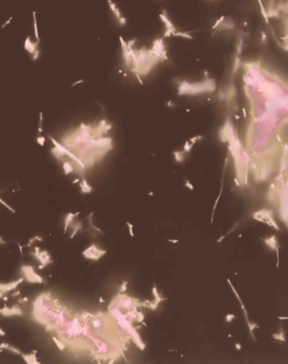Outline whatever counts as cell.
<instances>
[{"label": "cell", "instance_id": "6da1fadb", "mask_svg": "<svg viewBox=\"0 0 288 364\" xmlns=\"http://www.w3.org/2000/svg\"><path fill=\"white\" fill-rule=\"evenodd\" d=\"M110 129L111 124L106 120L94 124L81 123L63 136L60 143L75 154L86 169H90L112 150V138L108 136Z\"/></svg>", "mask_w": 288, "mask_h": 364}, {"label": "cell", "instance_id": "7a4b0ae2", "mask_svg": "<svg viewBox=\"0 0 288 364\" xmlns=\"http://www.w3.org/2000/svg\"><path fill=\"white\" fill-rule=\"evenodd\" d=\"M55 300H56V298H53L51 293H49V291L42 293L37 296L32 304L33 319L37 321L39 324L45 326L46 320L48 318L50 311L55 304Z\"/></svg>", "mask_w": 288, "mask_h": 364}, {"label": "cell", "instance_id": "3957f363", "mask_svg": "<svg viewBox=\"0 0 288 364\" xmlns=\"http://www.w3.org/2000/svg\"><path fill=\"white\" fill-rule=\"evenodd\" d=\"M110 305H115L118 309H125L128 311V310L138 307L139 302L138 300H136L134 298H131L129 296L125 295V293H118L113 298V300L111 301Z\"/></svg>", "mask_w": 288, "mask_h": 364}, {"label": "cell", "instance_id": "277c9868", "mask_svg": "<svg viewBox=\"0 0 288 364\" xmlns=\"http://www.w3.org/2000/svg\"><path fill=\"white\" fill-rule=\"evenodd\" d=\"M21 272L25 280L29 283H45V280L37 272L34 271V268L31 265H21Z\"/></svg>", "mask_w": 288, "mask_h": 364}, {"label": "cell", "instance_id": "5b68a950", "mask_svg": "<svg viewBox=\"0 0 288 364\" xmlns=\"http://www.w3.org/2000/svg\"><path fill=\"white\" fill-rule=\"evenodd\" d=\"M107 253V251L102 249V248H99L96 245V243H92L90 247H88L85 249L83 252H82V256L86 259H90V261H93V262H96L98 259H100L104 256L106 255Z\"/></svg>", "mask_w": 288, "mask_h": 364}, {"label": "cell", "instance_id": "8992f818", "mask_svg": "<svg viewBox=\"0 0 288 364\" xmlns=\"http://www.w3.org/2000/svg\"><path fill=\"white\" fill-rule=\"evenodd\" d=\"M272 215H273L272 211L261 209V211H256L255 214L253 215V217H254V219L257 220V221H261V222H264V223H267L268 225L273 227L275 230L279 231L280 229H279L277 224H276L275 221H274V219H273V217H272Z\"/></svg>", "mask_w": 288, "mask_h": 364}, {"label": "cell", "instance_id": "52a82bcc", "mask_svg": "<svg viewBox=\"0 0 288 364\" xmlns=\"http://www.w3.org/2000/svg\"><path fill=\"white\" fill-rule=\"evenodd\" d=\"M30 254L34 256L35 259L41 263V265L39 266V269H43L45 268L47 265L53 263V261H51V257H50V254L48 253V251L46 250H41L39 247H35L34 251L31 252Z\"/></svg>", "mask_w": 288, "mask_h": 364}, {"label": "cell", "instance_id": "ba28073f", "mask_svg": "<svg viewBox=\"0 0 288 364\" xmlns=\"http://www.w3.org/2000/svg\"><path fill=\"white\" fill-rule=\"evenodd\" d=\"M0 315L2 316H23L24 315V312L21 311L19 307H9L7 304H4L3 307L2 309H0Z\"/></svg>", "mask_w": 288, "mask_h": 364}, {"label": "cell", "instance_id": "9c48e42d", "mask_svg": "<svg viewBox=\"0 0 288 364\" xmlns=\"http://www.w3.org/2000/svg\"><path fill=\"white\" fill-rule=\"evenodd\" d=\"M107 3H108V5H109L111 12L114 14V16H115V18H116L118 24L121 25V26L126 25V18L122 15V13H121V11H120L118 8L116 7V4L114 3L112 0H108V1H107Z\"/></svg>", "mask_w": 288, "mask_h": 364}, {"label": "cell", "instance_id": "30bf717a", "mask_svg": "<svg viewBox=\"0 0 288 364\" xmlns=\"http://www.w3.org/2000/svg\"><path fill=\"white\" fill-rule=\"evenodd\" d=\"M25 280V278H19L18 280L16 281H13V282H10V283H0V291H2V293H9V291H14V289H16L18 287V285L21 283H23V281Z\"/></svg>", "mask_w": 288, "mask_h": 364}, {"label": "cell", "instance_id": "8fae6325", "mask_svg": "<svg viewBox=\"0 0 288 364\" xmlns=\"http://www.w3.org/2000/svg\"><path fill=\"white\" fill-rule=\"evenodd\" d=\"M39 44H40V42H37V41L33 42V41L31 40V37H28L26 40H25L24 47H25V49H26V50H27V51L32 56L33 53H37V50H39Z\"/></svg>", "mask_w": 288, "mask_h": 364}, {"label": "cell", "instance_id": "7c38bea8", "mask_svg": "<svg viewBox=\"0 0 288 364\" xmlns=\"http://www.w3.org/2000/svg\"><path fill=\"white\" fill-rule=\"evenodd\" d=\"M79 213H76V214H73V213H69V214L65 216V219H64V234L67 232V230L69 229L71 227V224L74 222V220L75 218L77 217Z\"/></svg>", "mask_w": 288, "mask_h": 364}, {"label": "cell", "instance_id": "4fadbf2b", "mask_svg": "<svg viewBox=\"0 0 288 364\" xmlns=\"http://www.w3.org/2000/svg\"><path fill=\"white\" fill-rule=\"evenodd\" d=\"M80 189H81L82 193H84V194L91 193V192L93 191L92 186H91L89 183H88V181H86L84 177H81V182H80Z\"/></svg>", "mask_w": 288, "mask_h": 364}, {"label": "cell", "instance_id": "5bb4252c", "mask_svg": "<svg viewBox=\"0 0 288 364\" xmlns=\"http://www.w3.org/2000/svg\"><path fill=\"white\" fill-rule=\"evenodd\" d=\"M35 352L37 351H33L31 355H24V353H21V357H23V359L25 360V362H27L28 364H40V362L37 360Z\"/></svg>", "mask_w": 288, "mask_h": 364}, {"label": "cell", "instance_id": "9a60e30c", "mask_svg": "<svg viewBox=\"0 0 288 364\" xmlns=\"http://www.w3.org/2000/svg\"><path fill=\"white\" fill-rule=\"evenodd\" d=\"M0 349H7V350L13 352V353H15V355H21V351L18 349V348L15 347V346H12V345L8 344V343H1V344H0Z\"/></svg>", "mask_w": 288, "mask_h": 364}, {"label": "cell", "instance_id": "2e32d148", "mask_svg": "<svg viewBox=\"0 0 288 364\" xmlns=\"http://www.w3.org/2000/svg\"><path fill=\"white\" fill-rule=\"evenodd\" d=\"M33 18V30H34V37L37 42H40V34H39V29H37V12L32 13Z\"/></svg>", "mask_w": 288, "mask_h": 364}, {"label": "cell", "instance_id": "e0dca14e", "mask_svg": "<svg viewBox=\"0 0 288 364\" xmlns=\"http://www.w3.org/2000/svg\"><path fill=\"white\" fill-rule=\"evenodd\" d=\"M264 241L267 243L269 247L271 248L272 250H276V249H277V241H276L275 236H271V237H269V238L264 239Z\"/></svg>", "mask_w": 288, "mask_h": 364}, {"label": "cell", "instance_id": "ac0fdd59", "mask_svg": "<svg viewBox=\"0 0 288 364\" xmlns=\"http://www.w3.org/2000/svg\"><path fill=\"white\" fill-rule=\"evenodd\" d=\"M71 227H73V233H72V234H71V236H69V238L72 239V238H74V237H75V235L77 234V233H78V232H79V231L81 230V227H82V222H81V221H79V222L76 223V225H75V224H73V223H72V224H71Z\"/></svg>", "mask_w": 288, "mask_h": 364}, {"label": "cell", "instance_id": "d6986e66", "mask_svg": "<svg viewBox=\"0 0 288 364\" xmlns=\"http://www.w3.org/2000/svg\"><path fill=\"white\" fill-rule=\"evenodd\" d=\"M53 341L55 342V344L57 345V347L59 348V350H61V351H64L65 349H66V346H65V344L63 343V342H62L61 340H60V339H58V337H56V336H53Z\"/></svg>", "mask_w": 288, "mask_h": 364}, {"label": "cell", "instance_id": "ffe728a7", "mask_svg": "<svg viewBox=\"0 0 288 364\" xmlns=\"http://www.w3.org/2000/svg\"><path fill=\"white\" fill-rule=\"evenodd\" d=\"M43 133V112H40V121H39V129L37 134L41 135Z\"/></svg>", "mask_w": 288, "mask_h": 364}, {"label": "cell", "instance_id": "44dd1931", "mask_svg": "<svg viewBox=\"0 0 288 364\" xmlns=\"http://www.w3.org/2000/svg\"><path fill=\"white\" fill-rule=\"evenodd\" d=\"M37 144H39V145L44 146L45 145V137H43V136H41V135H39L37 138Z\"/></svg>", "mask_w": 288, "mask_h": 364}, {"label": "cell", "instance_id": "7402d4cb", "mask_svg": "<svg viewBox=\"0 0 288 364\" xmlns=\"http://www.w3.org/2000/svg\"><path fill=\"white\" fill-rule=\"evenodd\" d=\"M0 204H2V205H3L4 207H5V208H8L9 211H11V213H15V211H14V208H13V207H11L10 206V205H9L8 203H5L3 201V200H2V199L0 198Z\"/></svg>", "mask_w": 288, "mask_h": 364}, {"label": "cell", "instance_id": "603a6c76", "mask_svg": "<svg viewBox=\"0 0 288 364\" xmlns=\"http://www.w3.org/2000/svg\"><path fill=\"white\" fill-rule=\"evenodd\" d=\"M127 227H128V230H129V234L131 237H134V225L131 224L130 222H127Z\"/></svg>", "mask_w": 288, "mask_h": 364}, {"label": "cell", "instance_id": "cb8c5ba5", "mask_svg": "<svg viewBox=\"0 0 288 364\" xmlns=\"http://www.w3.org/2000/svg\"><path fill=\"white\" fill-rule=\"evenodd\" d=\"M273 337L276 339V340H280V341H285V336H284V333L282 332V334H273Z\"/></svg>", "mask_w": 288, "mask_h": 364}, {"label": "cell", "instance_id": "d4e9b609", "mask_svg": "<svg viewBox=\"0 0 288 364\" xmlns=\"http://www.w3.org/2000/svg\"><path fill=\"white\" fill-rule=\"evenodd\" d=\"M235 318V315L234 314H227L226 317H225V319H226V323H231V320Z\"/></svg>", "mask_w": 288, "mask_h": 364}, {"label": "cell", "instance_id": "484cf974", "mask_svg": "<svg viewBox=\"0 0 288 364\" xmlns=\"http://www.w3.org/2000/svg\"><path fill=\"white\" fill-rule=\"evenodd\" d=\"M126 286H127V282H126V281H124V282H123V285L121 286V288L118 289V293H125V291H126Z\"/></svg>", "mask_w": 288, "mask_h": 364}, {"label": "cell", "instance_id": "4316f807", "mask_svg": "<svg viewBox=\"0 0 288 364\" xmlns=\"http://www.w3.org/2000/svg\"><path fill=\"white\" fill-rule=\"evenodd\" d=\"M28 301H29V299L27 298V297H24V298H21V299L17 300V302H18L19 304H21V303H27Z\"/></svg>", "mask_w": 288, "mask_h": 364}, {"label": "cell", "instance_id": "83f0119b", "mask_svg": "<svg viewBox=\"0 0 288 364\" xmlns=\"http://www.w3.org/2000/svg\"><path fill=\"white\" fill-rule=\"evenodd\" d=\"M12 18L13 17H10V18H9L8 20H7V21H5V23H4L3 25H2V28H4V27H5V26H7V25H9L10 24V23H11V20H12Z\"/></svg>", "mask_w": 288, "mask_h": 364}, {"label": "cell", "instance_id": "f1b7e54d", "mask_svg": "<svg viewBox=\"0 0 288 364\" xmlns=\"http://www.w3.org/2000/svg\"><path fill=\"white\" fill-rule=\"evenodd\" d=\"M186 187H189L191 190H193V186L191 185V183L189 181H186Z\"/></svg>", "mask_w": 288, "mask_h": 364}, {"label": "cell", "instance_id": "f546056e", "mask_svg": "<svg viewBox=\"0 0 288 364\" xmlns=\"http://www.w3.org/2000/svg\"><path fill=\"white\" fill-rule=\"evenodd\" d=\"M3 245H5V240L0 236V246H3Z\"/></svg>", "mask_w": 288, "mask_h": 364}, {"label": "cell", "instance_id": "4dcf8cb0", "mask_svg": "<svg viewBox=\"0 0 288 364\" xmlns=\"http://www.w3.org/2000/svg\"><path fill=\"white\" fill-rule=\"evenodd\" d=\"M0 335H1V336H4V335H5V332H4L3 330H2V328H1V327H0Z\"/></svg>", "mask_w": 288, "mask_h": 364}, {"label": "cell", "instance_id": "1f68e13d", "mask_svg": "<svg viewBox=\"0 0 288 364\" xmlns=\"http://www.w3.org/2000/svg\"><path fill=\"white\" fill-rule=\"evenodd\" d=\"M19 294H21V291H17L16 293H13V297H18V295H19Z\"/></svg>", "mask_w": 288, "mask_h": 364}, {"label": "cell", "instance_id": "d6a6232c", "mask_svg": "<svg viewBox=\"0 0 288 364\" xmlns=\"http://www.w3.org/2000/svg\"><path fill=\"white\" fill-rule=\"evenodd\" d=\"M235 346H236V349H238V350H240V349H241V345L238 344V343H236Z\"/></svg>", "mask_w": 288, "mask_h": 364}, {"label": "cell", "instance_id": "836d02e7", "mask_svg": "<svg viewBox=\"0 0 288 364\" xmlns=\"http://www.w3.org/2000/svg\"><path fill=\"white\" fill-rule=\"evenodd\" d=\"M279 319H281V320H284V319H288V317H279Z\"/></svg>", "mask_w": 288, "mask_h": 364}, {"label": "cell", "instance_id": "e575fe53", "mask_svg": "<svg viewBox=\"0 0 288 364\" xmlns=\"http://www.w3.org/2000/svg\"><path fill=\"white\" fill-rule=\"evenodd\" d=\"M2 298H3V300H4V301H8V300H9V298H8V297H7V296H3V297H2Z\"/></svg>", "mask_w": 288, "mask_h": 364}, {"label": "cell", "instance_id": "d590c367", "mask_svg": "<svg viewBox=\"0 0 288 364\" xmlns=\"http://www.w3.org/2000/svg\"><path fill=\"white\" fill-rule=\"evenodd\" d=\"M78 182H79V178H76V179H74L73 183H74V184H76V183H78Z\"/></svg>", "mask_w": 288, "mask_h": 364}]
</instances>
